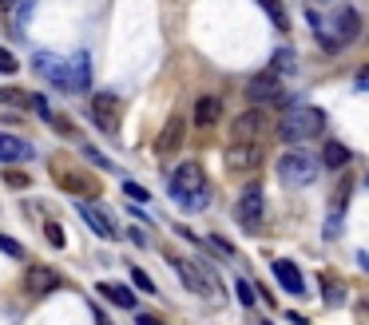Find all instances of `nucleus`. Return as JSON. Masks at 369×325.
<instances>
[{"mask_svg":"<svg viewBox=\"0 0 369 325\" xmlns=\"http://www.w3.org/2000/svg\"><path fill=\"white\" fill-rule=\"evenodd\" d=\"M36 72L64 92H88V52H76L72 60H56L52 52H40L32 60Z\"/></svg>","mask_w":369,"mask_h":325,"instance_id":"nucleus-1","label":"nucleus"},{"mask_svg":"<svg viewBox=\"0 0 369 325\" xmlns=\"http://www.w3.org/2000/svg\"><path fill=\"white\" fill-rule=\"evenodd\" d=\"M171 198H175L179 207H187V211H203L207 207V175H203V167L199 162H183L175 167V175H171Z\"/></svg>","mask_w":369,"mask_h":325,"instance_id":"nucleus-2","label":"nucleus"},{"mask_svg":"<svg viewBox=\"0 0 369 325\" xmlns=\"http://www.w3.org/2000/svg\"><path fill=\"white\" fill-rule=\"evenodd\" d=\"M318 171H321V155L306 151V147H290V151L278 155V179L286 182V187H294V191L310 187V182L318 179Z\"/></svg>","mask_w":369,"mask_h":325,"instance_id":"nucleus-3","label":"nucleus"},{"mask_svg":"<svg viewBox=\"0 0 369 325\" xmlns=\"http://www.w3.org/2000/svg\"><path fill=\"white\" fill-rule=\"evenodd\" d=\"M321 123H326V115L318 107H290L278 123V135H282V143H306L310 135L321 131Z\"/></svg>","mask_w":369,"mask_h":325,"instance_id":"nucleus-4","label":"nucleus"},{"mask_svg":"<svg viewBox=\"0 0 369 325\" xmlns=\"http://www.w3.org/2000/svg\"><path fill=\"white\" fill-rule=\"evenodd\" d=\"M119 112H123V99L115 96V92H96V96H92V119H96L99 131L112 135V131L119 127Z\"/></svg>","mask_w":369,"mask_h":325,"instance_id":"nucleus-5","label":"nucleus"},{"mask_svg":"<svg viewBox=\"0 0 369 325\" xmlns=\"http://www.w3.org/2000/svg\"><path fill=\"white\" fill-rule=\"evenodd\" d=\"M167 262H171V270H175V274L183 277V286H187V290H195L199 297H215V286H210V274H203V270H199L195 262H187V258H175V254H171Z\"/></svg>","mask_w":369,"mask_h":325,"instance_id":"nucleus-6","label":"nucleus"},{"mask_svg":"<svg viewBox=\"0 0 369 325\" xmlns=\"http://www.w3.org/2000/svg\"><path fill=\"white\" fill-rule=\"evenodd\" d=\"M266 123H270L266 112H262V107H250V112H242L239 119L230 123V139H235V143H255L258 135L266 131Z\"/></svg>","mask_w":369,"mask_h":325,"instance_id":"nucleus-7","label":"nucleus"},{"mask_svg":"<svg viewBox=\"0 0 369 325\" xmlns=\"http://www.w3.org/2000/svg\"><path fill=\"white\" fill-rule=\"evenodd\" d=\"M60 286H64V274H60V270H52V266H28V274H24V290L32 293V297L56 293Z\"/></svg>","mask_w":369,"mask_h":325,"instance_id":"nucleus-8","label":"nucleus"},{"mask_svg":"<svg viewBox=\"0 0 369 325\" xmlns=\"http://www.w3.org/2000/svg\"><path fill=\"white\" fill-rule=\"evenodd\" d=\"M223 159H226V171H235V175H250V171L262 167V151H258V143H235Z\"/></svg>","mask_w":369,"mask_h":325,"instance_id":"nucleus-9","label":"nucleus"},{"mask_svg":"<svg viewBox=\"0 0 369 325\" xmlns=\"http://www.w3.org/2000/svg\"><path fill=\"white\" fill-rule=\"evenodd\" d=\"M246 96H250V103H274V99H286V92H282V80H278V72H262V76H255V80L246 83Z\"/></svg>","mask_w":369,"mask_h":325,"instance_id":"nucleus-10","label":"nucleus"},{"mask_svg":"<svg viewBox=\"0 0 369 325\" xmlns=\"http://www.w3.org/2000/svg\"><path fill=\"white\" fill-rule=\"evenodd\" d=\"M235 214H239V222L246 230H258V222H262V187H258V182H250V187L242 191Z\"/></svg>","mask_w":369,"mask_h":325,"instance_id":"nucleus-11","label":"nucleus"},{"mask_svg":"<svg viewBox=\"0 0 369 325\" xmlns=\"http://www.w3.org/2000/svg\"><path fill=\"white\" fill-rule=\"evenodd\" d=\"M326 28H334V32H337V44H350V40L361 36V17H357V8H353V4H341Z\"/></svg>","mask_w":369,"mask_h":325,"instance_id":"nucleus-12","label":"nucleus"},{"mask_svg":"<svg viewBox=\"0 0 369 325\" xmlns=\"http://www.w3.org/2000/svg\"><path fill=\"white\" fill-rule=\"evenodd\" d=\"M183 135H187V119H183V115H171V119L163 123L159 139H155V155H175L179 147H183Z\"/></svg>","mask_w":369,"mask_h":325,"instance_id":"nucleus-13","label":"nucleus"},{"mask_svg":"<svg viewBox=\"0 0 369 325\" xmlns=\"http://www.w3.org/2000/svg\"><path fill=\"white\" fill-rule=\"evenodd\" d=\"M80 218L88 222V227L96 230L99 238H119V230H115V222H112V214L103 211V207H92V202H80Z\"/></svg>","mask_w":369,"mask_h":325,"instance_id":"nucleus-14","label":"nucleus"},{"mask_svg":"<svg viewBox=\"0 0 369 325\" xmlns=\"http://www.w3.org/2000/svg\"><path fill=\"white\" fill-rule=\"evenodd\" d=\"M56 179L68 182L64 191H72V195H96L99 198V182L92 179V175H80V171H72V167H56Z\"/></svg>","mask_w":369,"mask_h":325,"instance_id":"nucleus-15","label":"nucleus"},{"mask_svg":"<svg viewBox=\"0 0 369 325\" xmlns=\"http://www.w3.org/2000/svg\"><path fill=\"white\" fill-rule=\"evenodd\" d=\"M274 277H278V286H282L286 293H306L302 270H298L290 258H278V262H274Z\"/></svg>","mask_w":369,"mask_h":325,"instance_id":"nucleus-16","label":"nucleus"},{"mask_svg":"<svg viewBox=\"0 0 369 325\" xmlns=\"http://www.w3.org/2000/svg\"><path fill=\"white\" fill-rule=\"evenodd\" d=\"M24 159H32V147L17 135H8V131H0V162H24Z\"/></svg>","mask_w":369,"mask_h":325,"instance_id":"nucleus-17","label":"nucleus"},{"mask_svg":"<svg viewBox=\"0 0 369 325\" xmlns=\"http://www.w3.org/2000/svg\"><path fill=\"white\" fill-rule=\"evenodd\" d=\"M219 115H223V103H219L215 96H203L199 103H195V127H215Z\"/></svg>","mask_w":369,"mask_h":325,"instance_id":"nucleus-18","label":"nucleus"},{"mask_svg":"<svg viewBox=\"0 0 369 325\" xmlns=\"http://www.w3.org/2000/svg\"><path fill=\"white\" fill-rule=\"evenodd\" d=\"M96 290L103 293L108 302H115V306H119V309H135V293H131L128 286H115V282H99Z\"/></svg>","mask_w":369,"mask_h":325,"instance_id":"nucleus-19","label":"nucleus"},{"mask_svg":"<svg viewBox=\"0 0 369 325\" xmlns=\"http://www.w3.org/2000/svg\"><path fill=\"white\" fill-rule=\"evenodd\" d=\"M350 162V147L337 143V139H330V143L321 147V167H334V171H341Z\"/></svg>","mask_w":369,"mask_h":325,"instance_id":"nucleus-20","label":"nucleus"},{"mask_svg":"<svg viewBox=\"0 0 369 325\" xmlns=\"http://www.w3.org/2000/svg\"><path fill=\"white\" fill-rule=\"evenodd\" d=\"M258 8L266 12V17L274 20V28H290V20H286V8H282V0H258Z\"/></svg>","mask_w":369,"mask_h":325,"instance_id":"nucleus-21","label":"nucleus"},{"mask_svg":"<svg viewBox=\"0 0 369 325\" xmlns=\"http://www.w3.org/2000/svg\"><path fill=\"white\" fill-rule=\"evenodd\" d=\"M28 92H20V87H0V103H8V107H28Z\"/></svg>","mask_w":369,"mask_h":325,"instance_id":"nucleus-22","label":"nucleus"},{"mask_svg":"<svg viewBox=\"0 0 369 325\" xmlns=\"http://www.w3.org/2000/svg\"><path fill=\"white\" fill-rule=\"evenodd\" d=\"M235 293H239L242 306H255V302H258V290L250 286V282H246V277H239V282H235Z\"/></svg>","mask_w":369,"mask_h":325,"instance_id":"nucleus-23","label":"nucleus"},{"mask_svg":"<svg viewBox=\"0 0 369 325\" xmlns=\"http://www.w3.org/2000/svg\"><path fill=\"white\" fill-rule=\"evenodd\" d=\"M44 238H48L56 250H64V242H68V234H64V227H60V222H44Z\"/></svg>","mask_w":369,"mask_h":325,"instance_id":"nucleus-24","label":"nucleus"},{"mask_svg":"<svg viewBox=\"0 0 369 325\" xmlns=\"http://www.w3.org/2000/svg\"><path fill=\"white\" fill-rule=\"evenodd\" d=\"M131 282H135V290L139 293H155V282H151L147 270H139V266H131Z\"/></svg>","mask_w":369,"mask_h":325,"instance_id":"nucleus-25","label":"nucleus"},{"mask_svg":"<svg viewBox=\"0 0 369 325\" xmlns=\"http://www.w3.org/2000/svg\"><path fill=\"white\" fill-rule=\"evenodd\" d=\"M207 246L215 250V254H223V258H235V246L226 242L223 234H210V238H207Z\"/></svg>","mask_w":369,"mask_h":325,"instance_id":"nucleus-26","label":"nucleus"},{"mask_svg":"<svg viewBox=\"0 0 369 325\" xmlns=\"http://www.w3.org/2000/svg\"><path fill=\"white\" fill-rule=\"evenodd\" d=\"M4 182H8L12 191H24V187H32V179H28L24 171H4Z\"/></svg>","mask_w":369,"mask_h":325,"instance_id":"nucleus-27","label":"nucleus"},{"mask_svg":"<svg viewBox=\"0 0 369 325\" xmlns=\"http://www.w3.org/2000/svg\"><path fill=\"white\" fill-rule=\"evenodd\" d=\"M12 72H20V60L12 56V52L0 48V76H12Z\"/></svg>","mask_w":369,"mask_h":325,"instance_id":"nucleus-28","label":"nucleus"},{"mask_svg":"<svg viewBox=\"0 0 369 325\" xmlns=\"http://www.w3.org/2000/svg\"><path fill=\"white\" fill-rule=\"evenodd\" d=\"M0 250H4L8 258H24V246H20L17 238H8V234H0Z\"/></svg>","mask_w":369,"mask_h":325,"instance_id":"nucleus-29","label":"nucleus"},{"mask_svg":"<svg viewBox=\"0 0 369 325\" xmlns=\"http://www.w3.org/2000/svg\"><path fill=\"white\" fill-rule=\"evenodd\" d=\"M123 195H128V198H135V202H147V198H151V195H147V187H139L135 179H128V182H123Z\"/></svg>","mask_w":369,"mask_h":325,"instance_id":"nucleus-30","label":"nucleus"},{"mask_svg":"<svg viewBox=\"0 0 369 325\" xmlns=\"http://www.w3.org/2000/svg\"><path fill=\"white\" fill-rule=\"evenodd\" d=\"M28 107H32V112L40 115V119H44V123L52 119V112H48V99H44V96H32V99H28Z\"/></svg>","mask_w":369,"mask_h":325,"instance_id":"nucleus-31","label":"nucleus"},{"mask_svg":"<svg viewBox=\"0 0 369 325\" xmlns=\"http://www.w3.org/2000/svg\"><path fill=\"white\" fill-rule=\"evenodd\" d=\"M282 67L294 72V56H290V52H278V56H274V72H282Z\"/></svg>","mask_w":369,"mask_h":325,"instance_id":"nucleus-32","label":"nucleus"},{"mask_svg":"<svg viewBox=\"0 0 369 325\" xmlns=\"http://www.w3.org/2000/svg\"><path fill=\"white\" fill-rule=\"evenodd\" d=\"M83 155H88V162H96L99 171H108V167H112V162L103 159V155H99V151H92V147H83Z\"/></svg>","mask_w":369,"mask_h":325,"instance_id":"nucleus-33","label":"nucleus"},{"mask_svg":"<svg viewBox=\"0 0 369 325\" xmlns=\"http://www.w3.org/2000/svg\"><path fill=\"white\" fill-rule=\"evenodd\" d=\"M353 87H357V92H369V67H361V72L353 76Z\"/></svg>","mask_w":369,"mask_h":325,"instance_id":"nucleus-34","label":"nucleus"},{"mask_svg":"<svg viewBox=\"0 0 369 325\" xmlns=\"http://www.w3.org/2000/svg\"><path fill=\"white\" fill-rule=\"evenodd\" d=\"M135 322H139V325H163L159 317H151V313H139V317H135Z\"/></svg>","mask_w":369,"mask_h":325,"instance_id":"nucleus-35","label":"nucleus"},{"mask_svg":"<svg viewBox=\"0 0 369 325\" xmlns=\"http://www.w3.org/2000/svg\"><path fill=\"white\" fill-rule=\"evenodd\" d=\"M96 325H112V322H108V313H103L99 306H96Z\"/></svg>","mask_w":369,"mask_h":325,"instance_id":"nucleus-36","label":"nucleus"},{"mask_svg":"<svg viewBox=\"0 0 369 325\" xmlns=\"http://www.w3.org/2000/svg\"><path fill=\"white\" fill-rule=\"evenodd\" d=\"M17 4H20V0H0V8H4V12H12Z\"/></svg>","mask_w":369,"mask_h":325,"instance_id":"nucleus-37","label":"nucleus"},{"mask_svg":"<svg viewBox=\"0 0 369 325\" xmlns=\"http://www.w3.org/2000/svg\"><path fill=\"white\" fill-rule=\"evenodd\" d=\"M366 187H369V175H366Z\"/></svg>","mask_w":369,"mask_h":325,"instance_id":"nucleus-38","label":"nucleus"},{"mask_svg":"<svg viewBox=\"0 0 369 325\" xmlns=\"http://www.w3.org/2000/svg\"><path fill=\"white\" fill-rule=\"evenodd\" d=\"M318 4H326V0H318Z\"/></svg>","mask_w":369,"mask_h":325,"instance_id":"nucleus-39","label":"nucleus"},{"mask_svg":"<svg viewBox=\"0 0 369 325\" xmlns=\"http://www.w3.org/2000/svg\"><path fill=\"white\" fill-rule=\"evenodd\" d=\"M262 325H270V322H262Z\"/></svg>","mask_w":369,"mask_h":325,"instance_id":"nucleus-40","label":"nucleus"}]
</instances>
